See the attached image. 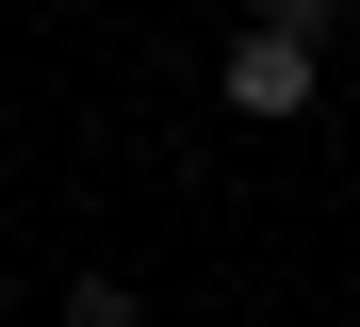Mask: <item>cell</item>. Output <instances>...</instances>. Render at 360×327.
Returning a JSON list of instances; mask_svg holds the SVG:
<instances>
[{
	"label": "cell",
	"instance_id": "3957f363",
	"mask_svg": "<svg viewBox=\"0 0 360 327\" xmlns=\"http://www.w3.org/2000/svg\"><path fill=\"white\" fill-rule=\"evenodd\" d=\"M328 17L344 0H246V33H311V49H328Z\"/></svg>",
	"mask_w": 360,
	"mask_h": 327
},
{
	"label": "cell",
	"instance_id": "6da1fadb",
	"mask_svg": "<svg viewBox=\"0 0 360 327\" xmlns=\"http://www.w3.org/2000/svg\"><path fill=\"white\" fill-rule=\"evenodd\" d=\"M213 98L246 115V131H278V115H311V98H328V49H311V33H229Z\"/></svg>",
	"mask_w": 360,
	"mask_h": 327
},
{
	"label": "cell",
	"instance_id": "277c9868",
	"mask_svg": "<svg viewBox=\"0 0 360 327\" xmlns=\"http://www.w3.org/2000/svg\"><path fill=\"white\" fill-rule=\"evenodd\" d=\"M0 311H17V262H0Z\"/></svg>",
	"mask_w": 360,
	"mask_h": 327
},
{
	"label": "cell",
	"instance_id": "7a4b0ae2",
	"mask_svg": "<svg viewBox=\"0 0 360 327\" xmlns=\"http://www.w3.org/2000/svg\"><path fill=\"white\" fill-rule=\"evenodd\" d=\"M49 327H148V295H131V278H66V311H49Z\"/></svg>",
	"mask_w": 360,
	"mask_h": 327
}]
</instances>
